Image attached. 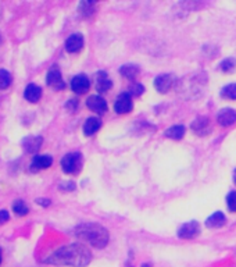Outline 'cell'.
Masks as SVG:
<instances>
[{"label":"cell","mask_w":236,"mask_h":267,"mask_svg":"<svg viewBox=\"0 0 236 267\" xmlns=\"http://www.w3.org/2000/svg\"><path fill=\"white\" fill-rule=\"evenodd\" d=\"M184 135H185V127L184 125H174V127H171L165 131V137L169 139H182L184 138Z\"/></svg>","instance_id":"obj_20"},{"label":"cell","mask_w":236,"mask_h":267,"mask_svg":"<svg viewBox=\"0 0 236 267\" xmlns=\"http://www.w3.org/2000/svg\"><path fill=\"white\" fill-rule=\"evenodd\" d=\"M82 155L74 152V153H68L61 159V170L68 174V175H75L82 170Z\"/></svg>","instance_id":"obj_3"},{"label":"cell","mask_w":236,"mask_h":267,"mask_svg":"<svg viewBox=\"0 0 236 267\" xmlns=\"http://www.w3.org/2000/svg\"><path fill=\"white\" fill-rule=\"evenodd\" d=\"M94 86H96L97 92H100V94L107 92L110 88L113 86V82H111V79L109 78L106 71H97L96 73V75H94Z\"/></svg>","instance_id":"obj_12"},{"label":"cell","mask_w":236,"mask_h":267,"mask_svg":"<svg viewBox=\"0 0 236 267\" xmlns=\"http://www.w3.org/2000/svg\"><path fill=\"white\" fill-rule=\"evenodd\" d=\"M74 234L76 238L94 248H104L109 243V231L97 223H82L76 225Z\"/></svg>","instance_id":"obj_2"},{"label":"cell","mask_w":236,"mask_h":267,"mask_svg":"<svg viewBox=\"0 0 236 267\" xmlns=\"http://www.w3.org/2000/svg\"><path fill=\"white\" fill-rule=\"evenodd\" d=\"M13 82V77L7 70L0 69V91L7 89Z\"/></svg>","instance_id":"obj_23"},{"label":"cell","mask_w":236,"mask_h":267,"mask_svg":"<svg viewBox=\"0 0 236 267\" xmlns=\"http://www.w3.org/2000/svg\"><path fill=\"white\" fill-rule=\"evenodd\" d=\"M234 181H235V184H236V170H235V172H234Z\"/></svg>","instance_id":"obj_30"},{"label":"cell","mask_w":236,"mask_h":267,"mask_svg":"<svg viewBox=\"0 0 236 267\" xmlns=\"http://www.w3.org/2000/svg\"><path fill=\"white\" fill-rule=\"evenodd\" d=\"M84 48V36L81 34H72L66 41V50L68 53H78Z\"/></svg>","instance_id":"obj_13"},{"label":"cell","mask_w":236,"mask_h":267,"mask_svg":"<svg viewBox=\"0 0 236 267\" xmlns=\"http://www.w3.org/2000/svg\"><path fill=\"white\" fill-rule=\"evenodd\" d=\"M43 144V138L39 135H29L23 139V149L25 153L29 155H35L41 150Z\"/></svg>","instance_id":"obj_7"},{"label":"cell","mask_w":236,"mask_h":267,"mask_svg":"<svg viewBox=\"0 0 236 267\" xmlns=\"http://www.w3.org/2000/svg\"><path fill=\"white\" fill-rule=\"evenodd\" d=\"M86 106L88 109H91L92 112L97 113V114H104L107 112V102L99 95H92L88 97L86 100Z\"/></svg>","instance_id":"obj_11"},{"label":"cell","mask_w":236,"mask_h":267,"mask_svg":"<svg viewBox=\"0 0 236 267\" xmlns=\"http://www.w3.org/2000/svg\"><path fill=\"white\" fill-rule=\"evenodd\" d=\"M192 129L197 135H207L210 132V120L207 117H199L193 121Z\"/></svg>","instance_id":"obj_16"},{"label":"cell","mask_w":236,"mask_h":267,"mask_svg":"<svg viewBox=\"0 0 236 267\" xmlns=\"http://www.w3.org/2000/svg\"><path fill=\"white\" fill-rule=\"evenodd\" d=\"M236 67V60L235 59H232V57H229V59H225V60H222L219 63V70L222 71V73H232Z\"/></svg>","instance_id":"obj_25"},{"label":"cell","mask_w":236,"mask_h":267,"mask_svg":"<svg viewBox=\"0 0 236 267\" xmlns=\"http://www.w3.org/2000/svg\"><path fill=\"white\" fill-rule=\"evenodd\" d=\"M175 84V77L172 74H161L154 79V88L160 92V94H167L172 89V86Z\"/></svg>","instance_id":"obj_8"},{"label":"cell","mask_w":236,"mask_h":267,"mask_svg":"<svg viewBox=\"0 0 236 267\" xmlns=\"http://www.w3.org/2000/svg\"><path fill=\"white\" fill-rule=\"evenodd\" d=\"M92 260V253L85 245L70 243L54 250L50 256L45 260V263L53 266L68 267H86Z\"/></svg>","instance_id":"obj_1"},{"label":"cell","mask_w":236,"mask_h":267,"mask_svg":"<svg viewBox=\"0 0 236 267\" xmlns=\"http://www.w3.org/2000/svg\"><path fill=\"white\" fill-rule=\"evenodd\" d=\"M24 97L25 100H28L29 103H38L42 97V89L41 86H38L36 84H29L26 85L25 91H24Z\"/></svg>","instance_id":"obj_15"},{"label":"cell","mask_w":236,"mask_h":267,"mask_svg":"<svg viewBox=\"0 0 236 267\" xmlns=\"http://www.w3.org/2000/svg\"><path fill=\"white\" fill-rule=\"evenodd\" d=\"M91 88V81L85 74H78L71 79V89L78 94V95H84L89 91Z\"/></svg>","instance_id":"obj_9"},{"label":"cell","mask_w":236,"mask_h":267,"mask_svg":"<svg viewBox=\"0 0 236 267\" xmlns=\"http://www.w3.org/2000/svg\"><path fill=\"white\" fill-rule=\"evenodd\" d=\"M225 223H227V217L224 216L222 212H215L206 220V225L209 228H221L225 225Z\"/></svg>","instance_id":"obj_18"},{"label":"cell","mask_w":236,"mask_h":267,"mask_svg":"<svg viewBox=\"0 0 236 267\" xmlns=\"http://www.w3.org/2000/svg\"><path fill=\"white\" fill-rule=\"evenodd\" d=\"M46 84L53 88L54 91H61L66 88V82L63 81L61 77V73L57 66H51L50 70L47 71V75H46Z\"/></svg>","instance_id":"obj_4"},{"label":"cell","mask_w":236,"mask_h":267,"mask_svg":"<svg viewBox=\"0 0 236 267\" xmlns=\"http://www.w3.org/2000/svg\"><path fill=\"white\" fill-rule=\"evenodd\" d=\"M217 121L222 127H231L236 122V112L234 109H222L217 116Z\"/></svg>","instance_id":"obj_14"},{"label":"cell","mask_w":236,"mask_h":267,"mask_svg":"<svg viewBox=\"0 0 236 267\" xmlns=\"http://www.w3.org/2000/svg\"><path fill=\"white\" fill-rule=\"evenodd\" d=\"M227 203L228 207L231 212H236V191L231 192L229 195L227 196Z\"/></svg>","instance_id":"obj_26"},{"label":"cell","mask_w":236,"mask_h":267,"mask_svg":"<svg viewBox=\"0 0 236 267\" xmlns=\"http://www.w3.org/2000/svg\"><path fill=\"white\" fill-rule=\"evenodd\" d=\"M0 262H1V253H0Z\"/></svg>","instance_id":"obj_32"},{"label":"cell","mask_w":236,"mask_h":267,"mask_svg":"<svg viewBox=\"0 0 236 267\" xmlns=\"http://www.w3.org/2000/svg\"><path fill=\"white\" fill-rule=\"evenodd\" d=\"M143 92H144V88L143 85H141V84H134V85L129 86V95L141 96Z\"/></svg>","instance_id":"obj_27"},{"label":"cell","mask_w":236,"mask_h":267,"mask_svg":"<svg viewBox=\"0 0 236 267\" xmlns=\"http://www.w3.org/2000/svg\"><path fill=\"white\" fill-rule=\"evenodd\" d=\"M78 13L85 18L91 17L94 13V3L93 1H81L78 6Z\"/></svg>","instance_id":"obj_21"},{"label":"cell","mask_w":236,"mask_h":267,"mask_svg":"<svg viewBox=\"0 0 236 267\" xmlns=\"http://www.w3.org/2000/svg\"><path fill=\"white\" fill-rule=\"evenodd\" d=\"M36 203H39V205H43V206H49V205H50L49 199H36Z\"/></svg>","instance_id":"obj_29"},{"label":"cell","mask_w":236,"mask_h":267,"mask_svg":"<svg viewBox=\"0 0 236 267\" xmlns=\"http://www.w3.org/2000/svg\"><path fill=\"white\" fill-rule=\"evenodd\" d=\"M13 212L16 213V216L18 217H24L29 213V207L26 206V203L21 199H17L14 203H13Z\"/></svg>","instance_id":"obj_22"},{"label":"cell","mask_w":236,"mask_h":267,"mask_svg":"<svg viewBox=\"0 0 236 267\" xmlns=\"http://www.w3.org/2000/svg\"><path fill=\"white\" fill-rule=\"evenodd\" d=\"M3 43V38H1V34H0V45Z\"/></svg>","instance_id":"obj_31"},{"label":"cell","mask_w":236,"mask_h":267,"mask_svg":"<svg viewBox=\"0 0 236 267\" xmlns=\"http://www.w3.org/2000/svg\"><path fill=\"white\" fill-rule=\"evenodd\" d=\"M10 218V215L7 210H0V225H3L4 223H7Z\"/></svg>","instance_id":"obj_28"},{"label":"cell","mask_w":236,"mask_h":267,"mask_svg":"<svg viewBox=\"0 0 236 267\" xmlns=\"http://www.w3.org/2000/svg\"><path fill=\"white\" fill-rule=\"evenodd\" d=\"M221 96L229 100H236V84H228L227 86H224L221 91Z\"/></svg>","instance_id":"obj_24"},{"label":"cell","mask_w":236,"mask_h":267,"mask_svg":"<svg viewBox=\"0 0 236 267\" xmlns=\"http://www.w3.org/2000/svg\"><path fill=\"white\" fill-rule=\"evenodd\" d=\"M100 119H97V117H89V119H86L84 124V134L86 137H91L93 134H96L100 129Z\"/></svg>","instance_id":"obj_17"},{"label":"cell","mask_w":236,"mask_h":267,"mask_svg":"<svg viewBox=\"0 0 236 267\" xmlns=\"http://www.w3.org/2000/svg\"><path fill=\"white\" fill-rule=\"evenodd\" d=\"M134 109V100H132V96L129 94H121L118 95L117 100L114 103V110L118 113V114H127V113L132 112Z\"/></svg>","instance_id":"obj_6"},{"label":"cell","mask_w":236,"mask_h":267,"mask_svg":"<svg viewBox=\"0 0 236 267\" xmlns=\"http://www.w3.org/2000/svg\"><path fill=\"white\" fill-rule=\"evenodd\" d=\"M141 70L135 64H125L119 69V74L124 78H127L129 81H135L138 75H139Z\"/></svg>","instance_id":"obj_19"},{"label":"cell","mask_w":236,"mask_h":267,"mask_svg":"<svg viewBox=\"0 0 236 267\" xmlns=\"http://www.w3.org/2000/svg\"><path fill=\"white\" fill-rule=\"evenodd\" d=\"M199 234H200V224L194 220L184 223L178 230V237L182 240H193Z\"/></svg>","instance_id":"obj_5"},{"label":"cell","mask_w":236,"mask_h":267,"mask_svg":"<svg viewBox=\"0 0 236 267\" xmlns=\"http://www.w3.org/2000/svg\"><path fill=\"white\" fill-rule=\"evenodd\" d=\"M53 164V157L50 155H36L34 156L29 170L32 172H38L41 170H46Z\"/></svg>","instance_id":"obj_10"}]
</instances>
